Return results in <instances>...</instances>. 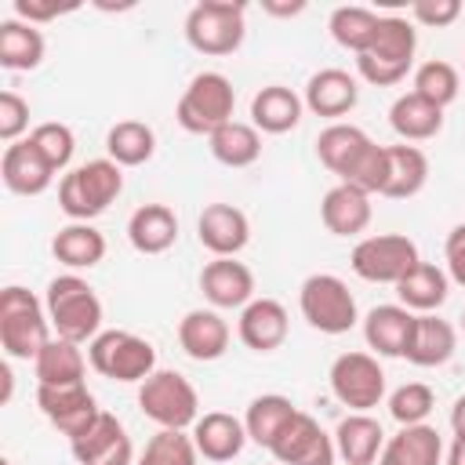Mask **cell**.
Here are the masks:
<instances>
[{
  "label": "cell",
  "mask_w": 465,
  "mask_h": 465,
  "mask_svg": "<svg viewBox=\"0 0 465 465\" xmlns=\"http://www.w3.org/2000/svg\"><path fill=\"white\" fill-rule=\"evenodd\" d=\"M47 320L65 341H94L102 334V302L87 280L65 272L47 283Z\"/></svg>",
  "instance_id": "obj_1"
},
{
  "label": "cell",
  "mask_w": 465,
  "mask_h": 465,
  "mask_svg": "<svg viewBox=\"0 0 465 465\" xmlns=\"http://www.w3.org/2000/svg\"><path fill=\"white\" fill-rule=\"evenodd\" d=\"M51 341V320L25 287L0 291V345L11 360H36Z\"/></svg>",
  "instance_id": "obj_2"
},
{
  "label": "cell",
  "mask_w": 465,
  "mask_h": 465,
  "mask_svg": "<svg viewBox=\"0 0 465 465\" xmlns=\"http://www.w3.org/2000/svg\"><path fill=\"white\" fill-rule=\"evenodd\" d=\"M414 47H418V33L407 18L400 15H385L378 22L374 44L356 54V69L367 84L374 87H392L407 76V69L414 65Z\"/></svg>",
  "instance_id": "obj_3"
},
{
  "label": "cell",
  "mask_w": 465,
  "mask_h": 465,
  "mask_svg": "<svg viewBox=\"0 0 465 465\" xmlns=\"http://www.w3.org/2000/svg\"><path fill=\"white\" fill-rule=\"evenodd\" d=\"M124 189V171L113 160H87L84 167L69 171L58 182V207L73 218V222H91L102 211H109V203L120 196Z\"/></svg>",
  "instance_id": "obj_4"
},
{
  "label": "cell",
  "mask_w": 465,
  "mask_h": 465,
  "mask_svg": "<svg viewBox=\"0 0 465 465\" xmlns=\"http://www.w3.org/2000/svg\"><path fill=\"white\" fill-rule=\"evenodd\" d=\"M232 105H236V91L229 84V76L222 73H196L189 80V87L178 98V124L189 134H214L218 127H225L232 120Z\"/></svg>",
  "instance_id": "obj_5"
},
{
  "label": "cell",
  "mask_w": 465,
  "mask_h": 465,
  "mask_svg": "<svg viewBox=\"0 0 465 465\" xmlns=\"http://www.w3.org/2000/svg\"><path fill=\"white\" fill-rule=\"evenodd\" d=\"M138 407L160 429H178V432H185L200 418V396L189 385V378L178 371H153L138 389Z\"/></svg>",
  "instance_id": "obj_6"
},
{
  "label": "cell",
  "mask_w": 465,
  "mask_h": 465,
  "mask_svg": "<svg viewBox=\"0 0 465 465\" xmlns=\"http://www.w3.org/2000/svg\"><path fill=\"white\" fill-rule=\"evenodd\" d=\"M243 4L232 0H200L189 15H185V40L193 51L200 54H232L243 44Z\"/></svg>",
  "instance_id": "obj_7"
},
{
  "label": "cell",
  "mask_w": 465,
  "mask_h": 465,
  "mask_svg": "<svg viewBox=\"0 0 465 465\" xmlns=\"http://www.w3.org/2000/svg\"><path fill=\"white\" fill-rule=\"evenodd\" d=\"M87 360L113 381H145L156 371V349L131 331H102L87 345Z\"/></svg>",
  "instance_id": "obj_8"
},
{
  "label": "cell",
  "mask_w": 465,
  "mask_h": 465,
  "mask_svg": "<svg viewBox=\"0 0 465 465\" xmlns=\"http://www.w3.org/2000/svg\"><path fill=\"white\" fill-rule=\"evenodd\" d=\"M302 316L320 334H345L356 327V298L345 287V280L331 272H312L298 291Z\"/></svg>",
  "instance_id": "obj_9"
},
{
  "label": "cell",
  "mask_w": 465,
  "mask_h": 465,
  "mask_svg": "<svg viewBox=\"0 0 465 465\" xmlns=\"http://www.w3.org/2000/svg\"><path fill=\"white\" fill-rule=\"evenodd\" d=\"M352 272L367 283H400L421 258L414 240L400 236V232H381V236H367L352 247Z\"/></svg>",
  "instance_id": "obj_10"
},
{
  "label": "cell",
  "mask_w": 465,
  "mask_h": 465,
  "mask_svg": "<svg viewBox=\"0 0 465 465\" xmlns=\"http://www.w3.org/2000/svg\"><path fill=\"white\" fill-rule=\"evenodd\" d=\"M331 392L356 414H367L385 396V371L371 352H341L331 363Z\"/></svg>",
  "instance_id": "obj_11"
},
{
  "label": "cell",
  "mask_w": 465,
  "mask_h": 465,
  "mask_svg": "<svg viewBox=\"0 0 465 465\" xmlns=\"http://www.w3.org/2000/svg\"><path fill=\"white\" fill-rule=\"evenodd\" d=\"M36 407L69 440H76L102 414L84 381H76V385H36Z\"/></svg>",
  "instance_id": "obj_12"
},
{
  "label": "cell",
  "mask_w": 465,
  "mask_h": 465,
  "mask_svg": "<svg viewBox=\"0 0 465 465\" xmlns=\"http://www.w3.org/2000/svg\"><path fill=\"white\" fill-rule=\"evenodd\" d=\"M196 236L214 258H236L251 240V222L232 203H207L196 218Z\"/></svg>",
  "instance_id": "obj_13"
},
{
  "label": "cell",
  "mask_w": 465,
  "mask_h": 465,
  "mask_svg": "<svg viewBox=\"0 0 465 465\" xmlns=\"http://www.w3.org/2000/svg\"><path fill=\"white\" fill-rule=\"evenodd\" d=\"M200 291L214 309H243L254 302V276L236 258H214L200 272Z\"/></svg>",
  "instance_id": "obj_14"
},
{
  "label": "cell",
  "mask_w": 465,
  "mask_h": 465,
  "mask_svg": "<svg viewBox=\"0 0 465 465\" xmlns=\"http://www.w3.org/2000/svg\"><path fill=\"white\" fill-rule=\"evenodd\" d=\"M287 327H291L287 323V309L276 298H254V302H247L243 312H240V323H236L240 341L247 349H254V352L280 349L287 341Z\"/></svg>",
  "instance_id": "obj_15"
},
{
  "label": "cell",
  "mask_w": 465,
  "mask_h": 465,
  "mask_svg": "<svg viewBox=\"0 0 465 465\" xmlns=\"http://www.w3.org/2000/svg\"><path fill=\"white\" fill-rule=\"evenodd\" d=\"M418 316L403 305H374L363 320V338L378 356H407Z\"/></svg>",
  "instance_id": "obj_16"
},
{
  "label": "cell",
  "mask_w": 465,
  "mask_h": 465,
  "mask_svg": "<svg viewBox=\"0 0 465 465\" xmlns=\"http://www.w3.org/2000/svg\"><path fill=\"white\" fill-rule=\"evenodd\" d=\"M178 345L185 349L189 360L211 363L229 349V323L214 309H193L178 323Z\"/></svg>",
  "instance_id": "obj_17"
},
{
  "label": "cell",
  "mask_w": 465,
  "mask_h": 465,
  "mask_svg": "<svg viewBox=\"0 0 465 465\" xmlns=\"http://www.w3.org/2000/svg\"><path fill=\"white\" fill-rule=\"evenodd\" d=\"M0 174H4V185L15 193V196H40L51 182H54V171L51 163L25 142H11L4 149V160H0Z\"/></svg>",
  "instance_id": "obj_18"
},
{
  "label": "cell",
  "mask_w": 465,
  "mask_h": 465,
  "mask_svg": "<svg viewBox=\"0 0 465 465\" xmlns=\"http://www.w3.org/2000/svg\"><path fill=\"white\" fill-rule=\"evenodd\" d=\"M193 443L207 461H232L247 443V429L225 411H207L193 425Z\"/></svg>",
  "instance_id": "obj_19"
},
{
  "label": "cell",
  "mask_w": 465,
  "mask_h": 465,
  "mask_svg": "<svg viewBox=\"0 0 465 465\" xmlns=\"http://www.w3.org/2000/svg\"><path fill=\"white\" fill-rule=\"evenodd\" d=\"M320 218H323L327 232L356 236L371 225V196L349 182H338L334 189H327V196L320 203Z\"/></svg>",
  "instance_id": "obj_20"
},
{
  "label": "cell",
  "mask_w": 465,
  "mask_h": 465,
  "mask_svg": "<svg viewBox=\"0 0 465 465\" xmlns=\"http://www.w3.org/2000/svg\"><path fill=\"white\" fill-rule=\"evenodd\" d=\"M374 142L360 131V127H352V124H331L327 131H320V138H316V156H320V163L327 167V171H334L341 182H349V174L356 171V163L363 160V153L371 149Z\"/></svg>",
  "instance_id": "obj_21"
},
{
  "label": "cell",
  "mask_w": 465,
  "mask_h": 465,
  "mask_svg": "<svg viewBox=\"0 0 465 465\" xmlns=\"http://www.w3.org/2000/svg\"><path fill=\"white\" fill-rule=\"evenodd\" d=\"M127 240L138 254H163L178 240V218L167 203H142L127 218Z\"/></svg>",
  "instance_id": "obj_22"
},
{
  "label": "cell",
  "mask_w": 465,
  "mask_h": 465,
  "mask_svg": "<svg viewBox=\"0 0 465 465\" xmlns=\"http://www.w3.org/2000/svg\"><path fill=\"white\" fill-rule=\"evenodd\" d=\"M443 440L432 425H403L392 440H385L378 465H440Z\"/></svg>",
  "instance_id": "obj_23"
},
{
  "label": "cell",
  "mask_w": 465,
  "mask_h": 465,
  "mask_svg": "<svg viewBox=\"0 0 465 465\" xmlns=\"http://www.w3.org/2000/svg\"><path fill=\"white\" fill-rule=\"evenodd\" d=\"M385 432L371 414H349L334 429V450L345 458V465H374L381 458Z\"/></svg>",
  "instance_id": "obj_24"
},
{
  "label": "cell",
  "mask_w": 465,
  "mask_h": 465,
  "mask_svg": "<svg viewBox=\"0 0 465 465\" xmlns=\"http://www.w3.org/2000/svg\"><path fill=\"white\" fill-rule=\"evenodd\" d=\"M360 98L356 80L345 69H320L305 84V105L316 116H345Z\"/></svg>",
  "instance_id": "obj_25"
},
{
  "label": "cell",
  "mask_w": 465,
  "mask_h": 465,
  "mask_svg": "<svg viewBox=\"0 0 465 465\" xmlns=\"http://www.w3.org/2000/svg\"><path fill=\"white\" fill-rule=\"evenodd\" d=\"M458 349V334L447 320L432 316V312H421L418 323H414V338L407 345V360L414 367H440L454 356Z\"/></svg>",
  "instance_id": "obj_26"
},
{
  "label": "cell",
  "mask_w": 465,
  "mask_h": 465,
  "mask_svg": "<svg viewBox=\"0 0 465 465\" xmlns=\"http://www.w3.org/2000/svg\"><path fill=\"white\" fill-rule=\"evenodd\" d=\"M251 120L265 134H283V131L298 127V120H302V98L291 87L269 84V87H262L251 98Z\"/></svg>",
  "instance_id": "obj_27"
},
{
  "label": "cell",
  "mask_w": 465,
  "mask_h": 465,
  "mask_svg": "<svg viewBox=\"0 0 465 465\" xmlns=\"http://www.w3.org/2000/svg\"><path fill=\"white\" fill-rule=\"evenodd\" d=\"M44 62V33L22 18L0 22V65L11 73H29Z\"/></svg>",
  "instance_id": "obj_28"
},
{
  "label": "cell",
  "mask_w": 465,
  "mask_h": 465,
  "mask_svg": "<svg viewBox=\"0 0 465 465\" xmlns=\"http://www.w3.org/2000/svg\"><path fill=\"white\" fill-rule=\"evenodd\" d=\"M389 124L392 131L403 138V142H425V138H436L440 127H443V109H436L432 102L418 98L414 91L400 94L389 109Z\"/></svg>",
  "instance_id": "obj_29"
},
{
  "label": "cell",
  "mask_w": 465,
  "mask_h": 465,
  "mask_svg": "<svg viewBox=\"0 0 465 465\" xmlns=\"http://www.w3.org/2000/svg\"><path fill=\"white\" fill-rule=\"evenodd\" d=\"M51 254L69 269H91L105 258V236L91 222H73V225L54 232Z\"/></svg>",
  "instance_id": "obj_30"
},
{
  "label": "cell",
  "mask_w": 465,
  "mask_h": 465,
  "mask_svg": "<svg viewBox=\"0 0 465 465\" xmlns=\"http://www.w3.org/2000/svg\"><path fill=\"white\" fill-rule=\"evenodd\" d=\"M385 149H389V178H385L381 196H389V200L418 196L425 178H429L425 153L418 145H385Z\"/></svg>",
  "instance_id": "obj_31"
},
{
  "label": "cell",
  "mask_w": 465,
  "mask_h": 465,
  "mask_svg": "<svg viewBox=\"0 0 465 465\" xmlns=\"http://www.w3.org/2000/svg\"><path fill=\"white\" fill-rule=\"evenodd\" d=\"M396 294L403 302V309L411 312H432L447 302V272L432 262H418L400 283H396Z\"/></svg>",
  "instance_id": "obj_32"
},
{
  "label": "cell",
  "mask_w": 465,
  "mask_h": 465,
  "mask_svg": "<svg viewBox=\"0 0 465 465\" xmlns=\"http://www.w3.org/2000/svg\"><path fill=\"white\" fill-rule=\"evenodd\" d=\"M36 367V381L40 385H76L84 381V352L76 341H65V338H51L44 345V352L33 360Z\"/></svg>",
  "instance_id": "obj_33"
},
{
  "label": "cell",
  "mask_w": 465,
  "mask_h": 465,
  "mask_svg": "<svg viewBox=\"0 0 465 465\" xmlns=\"http://www.w3.org/2000/svg\"><path fill=\"white\" fill-rule=\"evenodd\" d=\"M207 142H211V156L218 163H225V167H251L262 156V138H258V127L254 124L229 120Z\"/></svg>",
  "instance_id": "obj_34"
},
{
  "label": "cell",
  "mask_w": 465,
  "mask_h": 465,
  "mask_svg": "<svg viewBox=\"0 0 465 465\" xmlns=\"http://www.w3.org/2000/svg\"><path fill=\"white\" fill-rule=\"evenodd\" d=\"M105 149H109V160L120 163V167H138L145 163L153 153H156V134L149 124L142 120H120L109 127L105 134Z\"/></svg>",
  "instance_id": "obj_35"
},
{
  "label": "cell",
  "mask_w": 465,
  "mask_h": 465,
  "mask_svg": "<svg viewBox=\"0 0 465 465\" xmlns=\"http://www.w3.org/2000/svg\"><path fill=\"white\" fill-rule=\"evenodd\" d=\"M294 414V403L280 392H269V396H258L251 400L247 414H243V429H247V440H254L258 447H272V440L280 436V429L291 421Z\"/></svg>",
  "instance_id": "obj_36"
},
{
  "label": "cell",
  "mask_w": 465,
  "mask_h": 465,
  "mask_svg": "<svg viewBox=\"0 0 465 465\" xmlns=\"http://www.w3.org/2000/svg\"><path fill=\"white\" fill-rule=\"evenodd\" d=\"M327 432L320 429V421L312 418V414H305V411H294L291 414V421L280 429V436L272 440V447H269V454L280 461V465H298L320 440H323Z\"/></svg>",
  "instance_id": "obj_37"
},
{
  "label": "cell",
  "mask_w": 465,
  "mask_h": 465,
  "mask_svg": "<svg viewBox=\"0 0 465 465\" xmlns=\"http://www.w3.org/2000/svg\"><path fill=\"white\" fill-rule=\"evenodd\" d=\"M378 22H381V18H378L371 7L349 4V7H338V11L331 15V36H334V44H341L345 51L363 54V51L374 44Z\"/></svg>",
  "instance_id": "obj_38"
},
{
  "label": "cell",
  "mask_w": 465,
  "mask_h": 465,
  "mask_svg": "<svg viewBox=\"0 0 465 465\" xmlns=\"http://www.w3.org/2000/svg\"><path fill=\"white\" fill-rule=\"evenodd\" d=\"M124 436H127V432H124L120 418L109 414V411H102V414H98L76 440H69V447H73V458H76L80 465H91L94 458H102L105 450H113Z\"/></svg>",
  "instance_id": "obj_39"
},
{
  "label": "cell",
  "mask_w": 465,
  "mask_h": 465,
  "mask_svg": "<svg viewBox=\"0 0 465 465\" xmlns=\"http://www.w3.org/2000/svg\"><path fill=\"white\" fill-rule=\"evenodd\" d=\"M458 87H461V80H458V69L450 62L432 58V62L418 65V73H414V94L425 98V102H432L436 109L450 105L458 98Z\"/></svg>",
  "instance_id": "obj_40"
},
{
  "label": "cell",
  "mask_w": 465,
  "mask_h": 465,
  "mask_svg": "<svg viewBox=\"0 0 465 465\" xmlns=\"http://www.w3.org/2000/svg\"><path fill=\"white\" fill-rule=\"evenodd\" d=\"M196 454L200 450H196L193 436H185L178 429H160L145 443V450H142V458L134 465H196Z\"/></svg>",
  "instance_id": "obj_41"
},
{
  "label": "cell",
  "mask_w": 465,
  "mask_h": 465,
  "mask_svg": "<svg viewBox=\"0 0 465 465\" xmlns=\"http://www.w3.org/2000/svg\"><path fill=\"white\" fill-rule=\"evenodd\" d=\"M29 145L51 163V171H65L69 160H73L76 138H73V131L65 124H40V127H33Z\"/></svg>",
  "instance_id": "obj_42"
},
{
  "label": "cell",
  "mask_w": 465,
  "mask_h": 465,
  "mask_svg": "<svg viewBox=\"0 0 465 465\" xmlns=\"http://www.w3.org/2000/svg\"><path fill=\"white\" fill-rule=\"evenodd\" d=\"M436 407V396L429 385L421 381H407L400 385L392 396H389V414L400 421V425H421Z\"/></svg>",
  "instance_id": "obj_43"
},
{
  "label": "cell",
  "mask_w": 465,
  "mask_h": 465,
  "mask_svg": "<svg viewBox=\"0 0 465 465\" xmlns=\"http://www.w3.org/2000/svg\"><path fill=\"white\" fill-rule=\"evenodd\" d=\"M385 178H389V149H385V145H371V149L363 153V160L356 163V171L349 174V185L363 189L367 196H374V193L381 196Z\"/></svg>",
  "instance_id": "obj_44"
},
{
  "label": "cell",
  "mask_w": 465,
  "mask_h": 465,
  "mask_svg": "<svg viewBox=\"0 0 465 465\" xmlns=\"http://www.w3.org/2000/svg\"><path fill=\"white\" fill-rule=\"evenodd\" d=\"M25 127H29V102L18 91H4L0 94V138L11 145L22 138Z\"/></svg>",
  "instance_id": "obj_45"
},
{
  "label": "cell",
  "mask_w": 465,
  "mask_h": 465,
  "mask_svg": "<svg viewBox=\"0 0 465 465\" xmlns=\"http://www.w3.org/2000/svg\"><path fill=\"white\" fill-rule=\"evenodd\" d=\"M411 15H414V22H421L429 29H443L461 15V4L458 0H418L411 7Z\"/></svg>",
  "instance_id": "obj_46"
},
{
  "label": "cell",
  "mask_w": 465,
  "mask_h": 465,
  "mask_svg": "<svg viewBox=\"0 0 465 465\" xmlns=\"http://www.w3.org/2000/svg\"><path fill=\"white\" fill-rule=\"evenodd\" d=\"M447 272L458 287H465V222L447 232Z\"/></svg>",
  "instance_id": "obj_47"
},
{
  "label": "cell",
  "mask_w": 465,
  "mask_h": 465,
  "mask_svg": "<svg viewBox=\"0 0 465 465\" xmlns=\"http://www.w3.org/2000/svg\"><path fill=\"white\" fill-rule=\"evenodd\" d=\"M15 15L22 22L36 25V22H51L54 15H62V7L58 4H40V0H15Z\"/></svg>",
  "instance_id": "obj_48"
},
{
  "label": "cell",
  "mask_w": 465,
  "mask_h": 465,
  "mask_svg": "<svg viewBox=\"0 0 465 465\" xmlns=\"http://www.w3.org/2000/svg\"><path fill=\"white\" fill-rule=\"evenodd\" d=\"M91 465H134V447H131V440L124 436L113 450H105L102 458H94Z\"/></svg>",
  "instance_id": "obj_49"
},
{
  "label": "cell",
  "mask_w": 465,
  "mask_h": 465,
  "mask_svg": "<svg viewBox=\"0 0 465 465\" xmlns=\"http://www.w3.org/2000/svg\"><path fill=\"white\" fill-rule=\"evenodd\" d=\"M450 429H454V440H465V396H458L450 407Z\"/></svg>",
  "instance_id": "obj_50"
},
{
  "label": "cell",
  "mask_w": 465,
  "mask_h": 465,
  "mask_svg": "<svg viewBox=\"0 0 465 465\" xmlns=\"http://www.w3.org/2000/svg\"><path fill=\"white\" fill-rule=\"evenodd\" d=\"M262 7H265L269 15H302V11H305V4H302V0H298V4H272V0H265Z\"/></svg>",
  "instance_id": "obj_51"
},
{
  "label": "cell",
  "mask_w": 465,
  "mask_h": 465,
  "mask_svg": "<svg viewBox=\"0 0 465 465\" xmlns=\"http://www.w3.org/2000/svg\"><path fill=\"white\" fill-rule=\"evenodd\" d=\"M447 465H465V440H454L447 450Z\"/></svg>",
  "instance_id": "obj_52"
},
{
  "label": "cell",
  "mask_w": 465,
  "mask_h": 465,
  "mask_svg": "<svg viewBox=\"0 0 465 465\" xmlns=\"http://www.w3.org/2000/svg\"><path fill=\"white\" fill-rule=\"evenodd\" d=\"M0 378H4V400H11V385H15V378H11V367H7V363L0 367Z\"/></svg>",
  "instance_id": "obj_53"
},
{
  "label": "cell",
  "mask_w": 465,
  "mask_h": 465,
  "mask_svg": "<svg viewBox=\"0 0 465 465\" xmlns=\"http://www.w3.org/2000/svg\"><path fill=\"white\" fill-rule=\"evenodd\" d=\"M0 465H11V461H7V458H4V461H0Z\"/></svg>",
  "instance_id": "obj_54"
},
{
  "label": "cell",
  "mask_w": 465,
  "mask_h": 465,
  "mask_svg": "<svg viewBox=\"0 0 465 465\" xmlns=\"http://www.w3.org/2000/svg\"><path fill=\"white\" fill-rule=\"evenodd\" d=\"M461 327H465V312H461Z\"/></svg>",
  "instance_id": "obj_55"
}]
</instances>
